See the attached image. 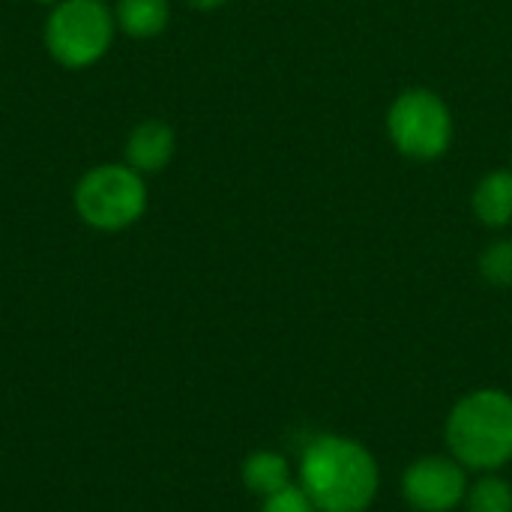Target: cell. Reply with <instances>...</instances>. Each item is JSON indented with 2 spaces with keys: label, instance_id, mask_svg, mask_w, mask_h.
<instances>
[{
  "label": "cell",
  "instance_id": "6da1fadb",
  "mask_svg": "<svg viewBox=\"0 0 512 512\" xmlns=\"http://www.w3.org/2000/svg\"><path fill=\"white\" fill-rule=\"evenodd\" d=\"M297 483L321 512H366L381 489L369 447L345 435H318L303 447Z\"/></svg>",
  "mask_w": 512,
  "mask_h": 512
},
{
  "label": "cell",
  "instance_id": "7a4b0ae2",
  "mask_svg": "<svg viewBox=\"0 0 512 512\" xmlns=\"http://www.w3.org/2000/svg\"><path fill=\"white\" fill-rule=\"evenodd\" d=\"M450 456L468 471L495 474L512 462V396L480 387L462 396L444 423Z\"/></svg>",
  "mask_w": 512,
  "mask_h": 512
},
{
  "label": "cell",
  "instance_id": "3957f363",
  "mask_svg": "<svg viewBox=\"0 0 512 512\" xmlns=\"http://www.w3.org/2000/svg\"><path fill=\"white\" fill-rule=\"evenodd\" d=\"M117 33L114 12L105 0H60L45 21V48L66 69L99 63Z\"/></svg>",
  "mask_w": 512,
  "mask_h": 512
},
{
  "label": "cell",
  "instance_id": "277c9868",
  "mask_svg": "<svg viewBox=\"0 0 512 512\" xmlns=\"http://www.w3.org/2000/svg\"><path fill=\"white\" fill-rule=\"evenodd\" d=\"M72 201L84 225L96 231H123L147 213V183L135 168L105 162L78 180Z\"/></svg>",
  "mask_w": 512,
  "mask_h": 512
},
{
  "label": "cell",
  "instance_id": "5b68a950",
  "mask_svg": "<svg viewBox=\"0 0 512 512\" xmlns=\"http://www.w3.org/2000/svg\"><path fill=\"white\" fill-rule=\"evenodd\" d=\"M387 138L405 159H441L453 144L450 105L429 87L402 90L387 111Z\"/></svg>",
  "mask_w": 512,
  "mask_h": 512
},
{
  "label": "cell",
  "instance_id": "8992f818",
  "mask_svg": "<svg viewBox=\"0 0 512 512\" xmlns=\"http://www.w3.org/2000/svg\"><path fill=\"white\" fill-rule=\"evenodd\" d=\"M402 495L417 512H453L465 504L468 468L453 456H423L405 468Z\"/></svg>",
  "mask_w": 512,
  "mask_h": 512
},
{
  "label": "cell",
  "instance_id": "52a82bcc",
  "mask_svg": "<svg viewBox=\"0 0 512 512\" xmlns=\"http://www.w3.org/2000/svg\"><path fill=\"white\" fill-rule=\"evenodd\" d=\"M177 135L165 120H144L126 138V165L138 174H159L171 165Z\"/></svg>",
  "mask_w": 512,
  "mask_h": 512
},
{
  "label": "cell",
  "instance_id": "ba28073f",
  "mask_svg": "<svg viewBox=\"0 0 512 512\" xmlns=\"http://www.w3.org/2000/svg\"><path fill=\"white\" fill-rule=\"evenodd\" d=\"M474 216L486 228H507L512 225V168H501L486 174L474 189Z\"/></svg>",
  "mask_w": 512,
  "mask_h": 512
},
{
  "label": "cell",
  "instance_id": "9c48e42d",
  "mask_svg": "<svg viewBox=\"0 0 512 512\" xmlns=\"http://www.w3.org/2000/svg\"><path fill=\"white\" fill-rule=\"evenodd\" d=\"M240 477H243V486L258 495V498H267L285 486L294 483V474H291V462L282 456V453H273V450H258L252 453L243 468H240Z\"/></svg>",
  "mask_w": 512,
  "mask_h": 512
},
{
  "label": "cell",
  "instance_id": "30bf717a",
  "mask_svg": "<svg viewBox=\"0 0 512 512\" xmlns=\"http://www.w3.org/2000/svg\"><path fill=\"white\" fill-rule=\"evenodd\" d=\"M168 18H171L168 0H117L114 6L117 27L132 39L159 36L168 27Z\"/></svg>",
  "mask_w": 512,
  "mask_h": 512
},
{
  "label": "cell",
  "instance_id": "8fae6325",
  "mask_svg": "<svg viewBox=\"0 0 512 512\" xmlns=\"http://www.w3.org/2000/svg\"><path fill=\"white\" fill-rule=\"evenodd\" d=\"M468 512H512V486L498 474H483L465 495Z\"/></svg>",
  "mask_w": 512,
  "mask_h": 512
},
{
  "label": "cell",
  "instance_id": "7c38bea8",
  "mask_svg": "<svg viewBox=\"0 0 512 512\" xmlns=\"http://www.w3.org/2000/svg\"><path fill=\"white\" fill-rule=\"evenodd\" d=\"M480 276L495 288H512V240H498L483 249Z\"/></svg>",
  "mask_w": 512,
  "mask_h": 512
},
{
  "label": "cell",
  "instance_id": "4fadbf2b",
  "mask_svg": "<svg viewBox=\"0 0 512 512\" xmlns=\"http://www.w3.org/2000/svg\"><path fill=\"white\" fill-rule=\"evenodd\" d=\"M261 512H321L300 483H291L267 498H261Z\"/></svg>",
  "mask_w": 512,
  "mask_h": 512
},
{
  "label": "cell",
  "instance_id": "5bb4252c",
  "mask_svg": "<svg viewBox=\"0 0 512 512\" xmlns=\"http://www.w3.org/2000/svg\"><path fill=\"white\" fill-rule=\"evenodd\" d=\"M189 3H192L195 9H204V12H207V9H219V6H225L228 0H189Z\"/></svg>",
  "mask_w": 512,
  "mask_h": 512
},
{
  "label": "cell",
  "instance_id": "9a60e30c",
  "mask_svg": "<svg viewBox=\"0 0 512 512\" xmlns=\"http://www.w3.org/2000/svg\"><path fill=\"white\" fill-rule=\"evenodd\" d=\"M39 3H51V6H54V3H60V0H39Z\"/></svg>",
  "mask_w": 512,
  "mask_h": 512
}]
</instances>
